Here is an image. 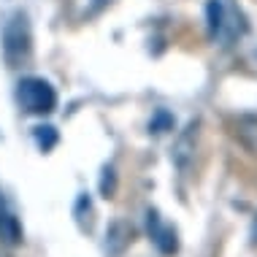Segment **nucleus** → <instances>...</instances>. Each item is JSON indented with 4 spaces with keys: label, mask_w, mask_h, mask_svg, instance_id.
Segmentation results:
<instances>
[{
    "label": "nucleus",
    "mask_w": 257,
    "mask_h": 257,
    "mask_svg": "<svg viewBox=\"0 0 257 257\" xmlns=\"http://www.w3.org/2000/svg\"><path fill=\"white\" fill-rule=\"evenodd\" d=\"M168 130H173V116L168 111H157L149 122V133H168Z\"/></svg>",
    "instance_id": "9"
},
{
    "label": "nucleus",
    "mask_w": 257,
    "mask_h": 257,
    "mask_svg": "<svg viewBox=\"0 0 257 257\" xmlns=\"http://www.w3.org/2000/svg\"><path fill=\"white\" fill-rule=\"evenodd\" d=\"M17 100L27 114H52L57 108V92H54V87L46 79H38V76H27V79L19 81Z\"/></svg>",
    "instance_id": "1"
},
{
    "label": "nucleus",
    "mask_w": 257,
    "mask_h": 257,
    "mask_svg": "<svg viewBox=\"0 0 257 257\" xmlns=\"http://www.w3.org/2000/svg\"><path fill=\"white\" fill-rule=\"evenodd\" d=\"M195 138H198V122H190L187 130L176 138V144H173V163L182 171L190 165L192 155H195Z\"/></svg>",
    "instance_id": "3"
},
{
    "label": "nucleus",
    "mask_w": 257,
    "mask_h": 257,
    "mask_svg": "<svg viewBox=\"0 0 257 257\" xmlns=\"http://www.w3.org/2000/svg\"><path fill=\"white\" fill-rule=\"evenodd\" d=\"M252 244L257 246V219H254V225H252Z\"/></svg>",
    "instance_id": "12"
},
{
    "label": "nucleus",
    "mask_w": 257,
    "mask_h": 257,
    "mask_svg": "<svg viewBox=\"0 0 257 257\" xmlns=\"http://www.w3.org/2000/svg\"><path fill=\"white\" fill-rule=\"evenodd\" d=\"M114 187H116L114 168H106V171H103V179H100V192H103V198H111V195H114Z\"/></svg>",
    "instance_id": "11"
},
{
    "label": "nucleus",
    "mask_w": 257,
    "mask_h": 257,
    "mask_svg": "<svg viewBox=\"0 0 257 257\" xmlns=\"http://www.w3.org/2000/svg\"><path fill=\"white\" fill-rule=\"evenodd\" d=\"M149 233L155 238V244L160 246L163 254H173L179 249V238H176V230L168 225H160L157 219V211H149Z\"/></svg>",
    "instance_id": "4"
},
{
    "label": "nucleus",
    "mask_w": 257,
    "mask_h": 257,
    "mask_svg": "<svg viewBox=\"0 0 257 257\" xmlns=\"http://www.w3.org/2000/svg\"><path fill=\"white\" fill-rule=\"evenodd\" d=\"M130 235H133L130 225H124V222H114V225L108 227V249H111V254H119L122 249L127 246Z\"/></svg>",
    "instance_id": "8"
},
{
    "label": "nucleus",
    "mask_w": 257,
    "mask_h": 257,
    "mask_svg": "<svg viewBox=\"0 0 257 257\" xmlns=\"http://www.w3.org/2000/svg\"><path fill=\"white\" fill-rule=\"evenodd\" d=\"M235 138L249 155H257V114H241L235 119Z\"/></svg>",
    "instance_id": "5"
},
{
    "label": "nucleus",
    "mask_w": 257,
    "mask_h": 257,
    "mask_svg": "<svg viewBox=\"0 0 257 257\" xmlns=\"http://www.w3.org/2000/svg\"><path fill=\"white\" fill-rule=\"evenodd\" d=\"M206 19H208V33H211V38H222L227 22H230L225 3H222V0H208L206 3Z\"/></svg>",
    "instance_id": "7"
},
{
    "label": "nucleus",
    "mask_w": 257,
    "mask_h": 257,
    "mask_svg": "<svg viewBox=\"0 0 257 257\" xmlns=\"http://www.w3.org/2000/svg\"><path fill=\"white\" fill-rule=\"evenodd\" d=\"M36 144L44 152H49L54 144H57V130L49 127V124H46V127H36Z\"/></svg>",
    "instance_id": "10"
},
{
    "label": "nucleus",
    "mask_w": 257,
    "mask_h": 257,
    "mask_svg": "<svg viewBox=\"0 0 257 257\" xmlns=\"http://www.w3.org/2000/svg\"><path fill=\"white\" fill-rule=\"evenodd\" d=\"M3 54L11 68L22 65L30 57V25L25 14H14L3 30Z\"/></svg>",
    "instance_id": "2"
},
{
    "label": "nucleus",
    "mask_w": 257,
    "mask_h": 257,
    "mask_svg": "<svg viewBox=\"0 0 257 257\" xmlns=\"http://www.w3.org/2000/svg\"><path fill=\"white\" fill-rule=\"evenodd\" d=\"M0 238L11 246L22 244V225H19V219L11 214V208L6 206L3 198H0Z\"/></svg>",
    "instance_id": "6"
}]
</instances>
